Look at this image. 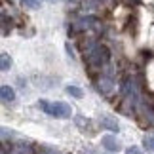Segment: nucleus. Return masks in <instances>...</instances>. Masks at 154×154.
<instances>
[{
  "instance_id": "obj_8",
  "label": "nucleus",
  "mask_w": 154,
  "mask_h": 154,
  "mask_svg": "<svg viewBox=\"0 0 154 154\" xmlns=\"http://www.w3.org/2000/svg\"><path fill=\"white\" fill-rule=\"evenodd\" d=\"M10 67H11V57L4 51L2 53V61H0V69H2V70H10Z\"/></svg>"
},
{
  "instance_id": "obj_11",
  "label": "nucleus",
  "mask_w": 154,
  "mask_h": 154,
  "mask_svg": "<svg viewBox=\"0 0 154 154\" xmlns=\"http://www.w3.org/2000/svg\"><path fill=\"white\" fill-rule=\"evenodd\" d=\"M65 50H67V55H69L70 59H74V48L70 46V42H67V44H65Z\"/></svg>"
},
{
  "instance_id": "obj_2",
  "label": "nucleus",
  "mask_w": 154,
  "mask_h": 154,
  "mask_svg": "<svg viewBox=\"0 0 154 154\" xmlns=\"http://www.w3.org/2000/svg\"><path fill=\"white\" fill-rule=\"evenodd\" d=\"M72 114V109L63 103V101H55L50 105V116H55V118H70Z\"/></svg>"
},
{
  "instance_id": "obj_4",
  "label": "nucleus",
  "mask_w": 154,
  "mask_h": 154,
  "mask_svg": "<svg viewBox=\"0 0 154 154\" xmlns=\"http://www.w3.org/2000/svg\"><path fill=\"white\" fill-rule=\"evenodd\" d=\"M99 124L105 128V129H109V131H120V126H118V122L114 120L112 116H106V114H103L101 118H99Z\"/></svg>"
},
{
  "instance_id": "obj_13",
  "label": "nucleus",
  "mask_w": 154,
  "mask_h": 154,
  "mask_svg": "<svg viewBox=\"0 0 154 154\" xmlns=\"http://www.w3.org/2000/svg\"><path fill=\"white\" fill-rule=\"evenodd\" d=\"M48 2H57V0H48Z\"/></svg>"
},
{
  "instance_id": "obj_1",
  "label": "nucleus",
  "mask_w": 154,
  "mask_h": 154,
  "mask_svg": "<svg viewBox=\"0 0 154 154\" xmlns=\"http://www.w3.org/2000/svg\"><path fill=\"white\" fill-rule=\"evenodd\" d=\"M109 50L105 48V46H99L95 44L93 48L88 50V61H90L91 65H97V67H101V65H105L106 61H109Z\"/></svg>"
},
{
  "instance_id": "obj_6",
  "label": "nucleus",
  "mask_w": 154,
  "mask_h": 154,
  "mask_svg": "<svg viewBox=\"0 0 154 154\" xmlns=\"http://www.w3.org/2000/svg\"><path fill=\"white\" fill-rule=\"evenodd\" d=\"M67 93L72 95L74 99H82V97H84V91H82L80 88H76V86H67Z\"/></svg>"
},
{
  "instance_id": "obj_12",
  "label": "nucleus",
  "mask_w": 154,
  "mask_h": 154,
  "mask_svg": "<svg viewBox=\"0 0 154 154\" xmlns=\"http://www.w3.org/2000/svg\"><path fill=\"white\" fill-rule=\"evenodd\" d=\"M126 154H141V150L137 146H129V149H126Z\"/></svg>"
},
{
  "instance_id": "obj_7",
  "label": "nucleus",
  "mask_w": 154,
  "mask_h": 154,
  "mask_svg": "<svg viewBox=\"0 0 154 154\" xmlns=\"http://www.w3.org/2000/svg\"><path fill=\"white\" fill-rule=\"evenodd\" d=\"M143 146L149 152H154V137H152V135H145V137H143Z\"/></svg>"
},
{
  "instance_id": "obj_10",
  "label": "nucleus",
  "mask_w": 154,
  "mask_h": 154,
  "mask_svg": "<svg viewBox=\"0 0 154 154\" xmlns=\"http://www.w3.org/2000/svg\"><path fill=\"white\" fill-rule=\"evenodd\" d=\"M23 4L27 6V8H31V10H36L38 8V0H21Z\"/></svg>"
},
{
  "instance_id": "obj_3",
  "label": "nucleus",
  "mask_w": 154,
  "mask_h": 154,
  "mask_svg": "<svg viewBox=\"0 0 154 154\" xmlns=\"http://www.w3.org/2000/svg\"><path fill=\"white\" fill-rule=\"evenodd\" d=\"M101 145H103V149L109 150V152H118L122 149L120 141H118L114 135H103V137H101Z\"/></svg>"
},
{
  "instance_id": "obj_5",
  "label": "nucleus",
  "mask_w": 154,
  "mask_h": 154,
  "mask_svg": "<svg viewBox=\"0 0 154 154\" xmlns=\"http://www.w3.org/2000/svg\"><path fill=\"white\" fill-rule=\"evenodd\" d=\"M0 97H2L4 103H11L15 99V91L11 90L10 86H2V88H0Z\"/></svg>"
},
{
  "instance_id": "obj_9",
  "label": "nucleus",
  "mask_w": 154,
  "mask_h": 154,
  "mask_svg": "<svg viewBox=\"0 0 154 154\" xmlns=\"http://www.w3.org/2000/svg\"><path fill=\"white\" fill-rule=\"evenodd\" d=\"M74 122H76V126L84 128V131H86V128L90 126V120H88V118H84V116H76V118H74Z\"/></svg>"
}]
</instances>
